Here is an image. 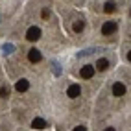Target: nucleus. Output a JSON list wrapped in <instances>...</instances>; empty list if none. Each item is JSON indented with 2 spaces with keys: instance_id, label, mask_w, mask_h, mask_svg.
I'll return each instance as SVG.
<instances>
[{
  "instance_id": "f3484780",
  "label": "nucleus",
  "mask_w": 131,
  "mask_h": 131,
  "mask_svg": "<svg viewBox=\"0 0 131 131\" xmlns=\"http://www.w3.org/2000/svg\"><path fill=\"white\" fill-rule=\"evenodd\" d=\"M103 131H115V127H113V126H109V127H105Z\"/></svg>"
},
{
  "instance_id": "f257e3e1",
  "label": "nucleus",
  "mask_w": 131,
  "mask_h": 131,
  "mask_svg": "<svg viewBox=\"0 0 131 131\" xmlns=\"http://www.w3.org/2000/svg\"><path fill=\"white\" fill-rule=\"evenodd\" d=\"M116 30H118L116 20H107V22H103V26H102V33H103V35H113Z\"/></svg>"
},
{
  "instance_id": "423d86ee",
  "label": "nucleus",
  "mask_w": 131,
  "mask_h": 131,
  "mask_svg": "<svg viewBox=\"0 0 131 131\" xmlns=\"http://www.w3.org/2000/svg\"><path fill=\"white\" fill-rule=\"evenodd\" d=\"M28 59L31 61V63H39V61L42 59V54L37 48H31V50H28Z\"/></svg>"
},
{
  "instance_id": "6e6552de",
  "label": "nucleus",
  "mask_w": 131,
  "mask_h": 131,
  "mask_svg": "<svg viewBox=\"0 0 131 131\" xmlns=\"http://www.w3.org/2000/svg\"><path fill=\"white\" fill-rule=\"evenodd\" d=\"M31 127L33 129H46L48 124H46V120H42V118H33L31 120Z\"/></svg>"
},
{
  "instance_id": "4468645a",
  "label": "nucleus",
  "mask_w": 131,
  "mask_h": 131,
  "mask_svg": "<svg viewBox=\"0 0 131 131\" xmlns=\"http://www.w3.org/2000/svg\"><path fill=\"white\" fill-rule=\"evenodd\" d=\"M7 96H9V87L2 85V87H0V98H7Z\"/></svg>"
},
{
  "instance_id": "f8f14e48",
  "label": "nucleus",
  "mask_w": 131,
  "mask_h": 131,
  "mask_svg": "<svg viewBox=\"0 0 131 131\" xmlns=\"http://www.w3.org/2000/svg\"><path fill=\"white\" fill-rule=\"evenodd\" d=\"M2 52H4L6 56H9V54H13V52H15V45H11V42H6V45L2 46Z\"/></svg>"
},
{
  "instance_id": "6ab92c4d",
  "label": "nucleus",
  "mask_w": 131,
  "mask_h": 131,
  "mask_svg": "<svg viewBox=\"0 0 131 131\" xmlns=\"http://www.w3.org/2000/svg\"><path fill=\"white\" fill-rule=\"evenodd\" d=\"M129 15H131V11H129Z\"/></svg>"
},
{
  "instance_id": "20e7f679",
  "label": "nucleus",
  "mask_w": 131,
  "mask_h": 131,
  "mask_svg": "<svg viewBox=\"0 0 131 131\" xmlns=\"http://www.w3.org/2000/svg\"><path fill=\"white\" fill-rule=\"evenodd\" d=\"M80 94H81V87L78 83L68 85V89H67V96H68V98H78Z\"/></svg>"
},
{
  "instance_id": "2eb2a0df",
  "label": "nucleus",
  "mask_w": 131,
  "mask_h": 131,
  "mask_svg": "<svg viewBox=\"0 0 131 131\" xmlns=\"http://www.w3.org/2000/svg\"><path fill=\"white\" fill-rule=\"evenodd\" d=\"M41 17H42V19H48V17H50V9H48V7H45V9L41 11Z\"/></svg>"
},
{
  "instance_id": "39448f33",
  "label": "nucleus",
  "mask_w": 131,
  "mask_h": 131,
  "mask_svg": "<svg viewBox=\"0 0 131 131\" xmlns=\"http://www.w3.org/2000/svg\"><path fill=\"white\" fill-rule=\"evenodd\" d=\"M126 94V85L116 81L115 85H113V96H116V98H122V96Z\"/></svg>"
},
{
  "instance_id": "9d476101",
  "label": "nucleus",
  "mask_w": 131,
  "mask_h": 131,
  "mask_svg": "<svg viewBox=\"0 0 131 131\" xmlns=\"http://www.w3.org/2000/svg\"><path fill=\"white\" fill-rule=\"evenodd\" d=\"M50 67H52V72H54L56 76H61V65L57 63V61L52 59V61H50Z\"/></svg>"
},
{
  "instance_id": "dca6fc26",
  "label": "nucleus",
  "mask_w": 131,
  "mask_h": 131,
  "mask_svg": "<svg viewBox=\"0 0 131 131\" xmlns=\"http://www.w3.org/2000/svg\"><path fill=\"white\" fill-rule=\"evenodd\" d=\"M72 131H87V127H85V126H76Z\"/></svg>"
},
{
  "instance_id": "a211bd4d",
  "label": "nucleus",
  "mask_w": 131,
  "mask_h": 131,
  "mask_svg": "<svg viewBox=\"0 0 131 131\" xmlns=\"http://www.w3.org/2000/svg\"><path fill=\"white\" fill-rule=\"evenodd\" d=\"M127 61H129V63H131V50L127 52Z\"/></svg>"
},
{
  "instance_id": "f03ea898",
  "label": "nucleus",
  "mask_w": 131,
  "mask_h": 131,
  "mask_svg": "<svg viewBox=\"0 0 131 131\" xmlns=\"http://www.w3.org/2000/svg\"><path fill=\"white\" fill-rule=\"evenodd\" d=\"M26 39H28V41H31V42L39 41V39H41V30L37 28V26H30V28H28V31H26Z\"/></svg>"
},
{
  "instance_id": "7ed1b4c3",
  "label": "nucleus",
  "mask_w": 131,
  "mask_h": 131,
  "mask_svg": "<svg viewBox=\"0 0 131 131\" xmlns=\"http://www.w3.org/2000/svg\"><path fill=\"white\" fill-rule=\"evenodd\" d=\"M94 72H96L94 65H85V67H81V70H80V76L83 78V80H91V78L94 76Z\"/></svg>"
},
{
  "instance_id": "0eeeda50",
  "label": "nucleus",
  "mask_w": 131,
  "mask_h": 131,
  "mask_svg": "<svg viewBox=\"0 0 131 131\" xmlns=\"http://www.w3.org/2000/svg\"><path fill=\"white\" fill-rule=\"evenodd\" d=\"M28 89H30V81L28 80H19L15 83V91L17 92H26Z\"/></svg>"
},
{
  "instance_id": "9b49d317",
  "label": "nucleus",
  "mask_w": 131,
  "mask_h": 131,
  "mask_svg": "<svg viewBox=\"0 0 131 131\" xmlns=\"http://www.w3.org/2000/svg\"><path fill=\"white\" fill-rule=\"evenodd\" d=\"M83 28H85V22H83L81 19H80V20H76V22H74V26H72V30H74L76 33H81V31H83Z\"/></svg>"
},
{
  "instance_id": "ddd939ff",
  "label": "nucleus",
  "mask_w": 131,
  "mask_h": 131,
  "mask_svg": "<svg viewBox=\"0 0 131 131\" xmlns=\"http://www.w3.org/2000/svg\"><path fill=\"white\" fill-rule=\"evenodd\" d=\"M115 9H116V4L115 2H105V6H103V11H105V13H113Z\"/></svg>"
},
{
  "instance_id": "1a4fd4ad",
  "label": "nucleus",
  "mask_w": 131,
  "mask_h": 131,
  "mask_svg": "<svg viewBox=\"0 0 131 131\" xmlns=\"http://www.w3.org/2000/svg\"><path fill=\"white\" fill-rule=\"evenodd\" d=\"M96 70H105V68L109 67V59H105V57H102V59H98L96 61Z\"/></svg>"
}]
</instances>
